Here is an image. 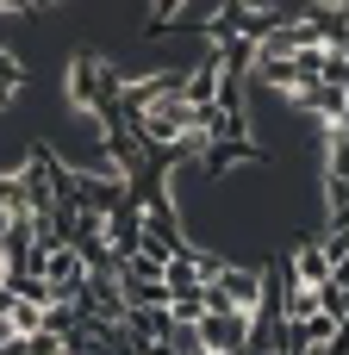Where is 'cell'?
Returning a JSON list of instances; mask_svg holds the SVG:
<instances>
[{
    "label": "cell",
    "instance_id": "3957f363",
    "mask_svg": "<svg viewBox=\"0 0 349 355\" xmlns=\"http://www.w3.org/2000/svg\"><path fill=\"white\" fill-rule=\"evenodd\" d=\"M181 6H187V0H150V12H156V19H169V12H181Z\"/></svg>",
    "mask_w": 349,
    "mask_h": 355
},
{
    "label": "cell",
    "instance_id": "7a4b0ae2",
    "mask_svg": "<svg viewBox=\"0 0 349 355\" xmlns=\"http://www.w3.org/2000/svg\"><path fill=\"white\" fill-rule=\"evenodd\" d=\"M12 212H31V193H25L19 168H0V218H12Z\"/></svg>",
    "mask_w": 349,
    "mask_h": 355
},
{
    "label": "cell",
    "instance_id": "6da1fadb",
    "mask_svg": "<svg viewBox=\"0 0 349 355\" xmlns=\"http://www.w3.org/2000/svg\"><path fill=\"white\" fill-rule=\"evenodd\" d=\"M194 324H200V355H237V349H250V312H244V306L206 300V312H200Z\"/></svg>",
    "mask_w": 349,
    "mask_h": 355
}]
</instances>
